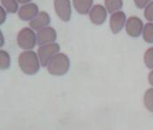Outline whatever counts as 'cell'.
I'll return each instance as SVG.
<instances>
[{"instance_id": "obj_1", "label": "cell", "mask_w": 153, "mask_h": 130, "mask_svg": "<svg viewBox=\"0 0 153 130\" xmlns=\"http://www.w3.org/2000/svg\"><path fill=\"white\" fill-rule=\"evenodd\" d=\"M18 63L22 71L26 75L37 74L41 66L38 53L31 50L22 52L19 55Z\"/></svg>"}, {"instance_id": "obj_2", "label": "cell", "mask_w": 153, "mask_h": 130, "mask_svg": "<svg viewBox=\"0 0 153 130\" xmlns=\"http://www.w3.org/2000/svg\"><path fill=\"white\" fill-rule=\"evenodd\" d=\"M71 66V62L69 57L62 53H58L55 54L47 64V71L49 74L53 76H63L65 75Z\"/></svg>"}, {"instance_id": "obj_3", "label": "cell", "mask_w": 153, "mask_h": 130, "mask_svg": "<svg viewBox=\"0 0 153 130\" xmlns=\"http://www.w3.org/2000/svg\"><path fill=\"white\" fill-rule=\"evenodd\" d=\"M17 44L22 50H32L38 44L37 34L31 28L22 29L17 35Z\"/></svg>"}, {"instance_id": "obj_4", "label": "cell", "mask_w": 153, "mask_h": 130, "mask_svg": "<svg viewBox=\"0 0 153 130\" xmlns=\"http://www.w3.org/2000/svg\"><path fill=\"white\" fill-rule=\"evenodd\" d=\"M61 49L60 45L57 43L47 44L40 45L38 49V55L40 61V64L43 67H46L50 60L59 53Z\"/></svg>"}, {"instance_id": "obj_5", "label": "cell", "mask_w": 153, "mask_h": 130, "mask_svg": "<svg viewBox=\"0 0 153 130\" xmlns=\"http://www.w3.org/2000/svg\"><path fill=\"white\" fill-rule=\"evenodd\" d=\"M53 6L57 16L65 22H68L71 18V4L70 0H54Z\"/></svg>"}, {"instance_id": "obj_6", "label": "cell", "mask_w": 153, "mask_h": 130, "mask_svg": "<svg viewBox=\"0 0 153 130\" xmlns=\"http://www.w3.org/2000/svg\"><path fill=\"white\" fill-rule=\"evenodd\" d=\"M143 21L136 16H131L126 22V31L132 38H138L143 30Z\"/></svg>"}, {"instance_id": "obj_7", "label": "cell", "mask_w": 153, "mask_h": 130, "mask_svg": "<svg viewBox=\"0 0 153 130\" xmlns=\"http://www.w3.org/2000/svg\"><path fill=\"white\" fill-rule=\"evenodd\" d=\"M107 13L108 11L105 6L95 4L89 12V18L94 25H102L107 19Z\"/></svg>"}, {"instance_id": "obj_8", "label": "cell", "mask_w": 153, "mask_h": 130, "mask_svg": "<svg viewBox=\"0 0 153 130\" xmlns=\"http://www.w3.org/2000/svg\"><path fill=\"white\" fill-rule=\"evenodd\" d=\"M39 13L38 6L34 3H29L26 4H22L18 11V16L22 21H32L36 18Z\"/></svg>"}, {"instance_id": "obj_9", "label": "cell", "mask_w": 153, "mask_h": 130, "mask_svg": "<svg viewBox=\"0 0 153 130\" xmlns=\"http://www.w3.org/2000/svg\"><path fill=\"white\" fill-rule=\"evenodd\" d=\"M56 39H57L56 30L52 27H45L38 30L37 33V40H38V45H39L54 43Z\"/></svg>"}, {"instance_id": "obj_10", "label": "cell", "mask_w": 153, "mask_h": 130, "mask_svg": "<svg viewBox=\"0 0 153 130\" xmlns=\"http://www.w3.org/2000/svg\"><path fill=\"white\" fill-rule=\"evenodd\" d=\"M126 14L122 11H117L111 15L110 28L113 34H117L123 30V28L126 22Z\"/></svg>"}, {"instance_id": "obj_11", "label": "cell", "mask_w": 153, "mask_h": 130, "mask_svg": "<svg viewBox=\"0 0 153 130\" xmlns=\"http://www.w3.org/2000/svg\"><path fill=\"white\" fill-rule=\"evenodd\" d=\"M50 22H51L50 15L46 12L42 11V12H39V13L36 18H34L32 21L30 22V27L32 30L38 31L45 27H48Z\"/></svg>"}, {"instance_id": "obj_12", "label": "cell", "mask_w": 153, "mask_h": 130, "mask_svg": "<svg viewBox=\"0 0 153 130\" xmlns=\"http://www.w3.org/2000/svg\"><path fill=\"white\" fill-rule=\"evenodd\" d=\"M73 6L79 14L85 15L89 13L93 7L94 0H72Z\"/></svg>"}, {"instance_id": "obj_13", "label": "cell", "mask_w": 153, "mask_h": 130, "mask_svg": "<svg viewBox=\"0 0 153 130\" xmlns=\"http://www.w3.org/2000/svg\"><path fill=\"white\" fill-rule=\"evenodd\" d=\"M104 4L110 13H114L123 7V0H104Z\"/></svg>"}, {"instance_id": "obj_14", "label": "cell", "mask_w": 153, "mask_h": 130, "mask_svg": "<svg viewBox=\"0 0 153 130\" xmlns=\"http://www.w3.org/2000/svg\"><path fill=\"white\" fill-rule=\"evenodd\" d=\"M0 2L1 6H3L9 13H15L17 11H19V3L17 0H0Z\"/></svg>"}, {"instance_id": "obj_15", "label": "cell", "mask_w": 153, "mask_h": 130, "mask_svg": "<svg viewBox=\"0 0 153 130\" xmlns=\"http://www.w3.org/2000/svg\"><path fill=\"white\" fill-rule=\"evenodd\" d=\"M143 39L147 43L153 44V22H148L144 25L143 30Z\"/></svg>"}, {"instance_id": "obj_16", "label": "cell", "mask_w": 153, "mask_h": 130, "mask_svg": "<svg viewBox=\"0 0 153 130\" xmlns=\"http://www.w3.org/2000/svg\"><path fill=\"white\" fill-rule=\"evenodd\" d=\"M11 65V57L4 50H0V69L1 71L7 70Z\"/></svg>"}, {"instance_id": "obj_17", "label": "cell", "mask_w": 153, "mask_h": 130, "mask_svg": "<svg viewBox=\"0 0 153 130\" xmlns=\"http://www.w3.org/2000/svg\"><path fill=\"white\" fill-rule=\"evenodd\" d=\"M143 103L149 111L153 112V88H150L146 91L143 97Z\"/></svg>"}, {"instance_id": "obj_18", "label": "cell", "mask_w": 153, "mask_h": 130, "mask_svg": "<svg viewBox=\"0 0 153 130\" xmlns=\"http://www.w3.org/2000/svg\"><path fill=\"white\" fill-rule=\"evenodd\" d=\"M144 63L149 69H153V46L145 52Z\"/></svg>"}, {"instance_id": "obj_19", "label": "cell", "mask_w": 153, "mask_h": 130, "mask_svg": "<svg viewBox=\"0 0 153 130\" xmlns=\"http://www.w3.org/2000/svg\"><path fill=\"white\" fill-rule=\"evenodd\" d=\"M144 16L147 21L153 22V1H152L144 9Z\"/></svg>"}, {"instance_id": "obj_20", "label": "cell", "mask_w": 153, "mask_h": 130, "mask_svg": "<svg viewBox=\"0 0 153 130\" xmlns=\"http://www.w3.org/2000/svg\"><path fill=\"white\" fill-rule=\"evenodd\" d=\"M134 1L136 7L139 9H143V8L146 7L152 2V0H134Z\"/></svg>"}, {"instance_id": "obj_21", "label": "cell", "mask_w": 153, "mask_h": 130, "mask_svg": "<svg viewBox=\"0 0 153 130\" xmlns=\"http://www.w3.org/2000/svg\"><path fill=\"white\" fill-rule=\"evenodd\" d=\"M6 10L4 8V7H0V23L3 24L6 19Z\"/></svg>"}, {"instance_id": "obj_22", "label": "cell", "mask_w": 153, "mask_h": 130, "mask_svg": "<svg viewBox=\"0 0 153 130\" xmlns=\"http://www.w3.org/2000/svg\"><path fill=\"white\" fill-rule=\"evenodd\" d=\"M148 79H149V83L153 87V71L150 72V74L148 76Z\"/></svg>"}, {"instance_id": "obj_23", "label": "cell", "mask_w": 153, "mask_h": 130, "mask_svg": "<svg viewBox=\"0 0 153 130\" xmlns=\"http://www.w3.org/2000/svg\"><path fill=\"white\" fill-rule=\"evenodd\" d=\"M30 1H31V0H17V2H18V3L22 4H29V3H30Z\"/></svg>"}, {"instance_id": "obj_24", "label": "cell", "mask_w": 153, "mask_h": 130, "mask_svg": "<svg viewBox=\"0 0 153 130\" xmlns=\"http://www.w3.org/2000/svg\"><path fill=\"white\" fill-rule=\"evenodd\" d=\"M2 40H3V34L1 33V46H2V45H4V42H3Z\"/></svg>"}]
</instances>
